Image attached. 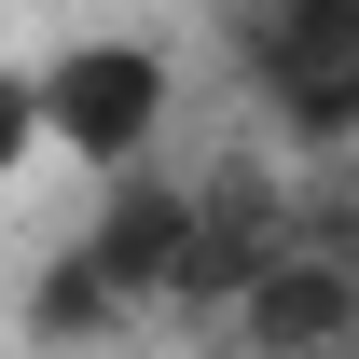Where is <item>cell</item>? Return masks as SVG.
<instances>
[{
	"instance_id": "6da1fadb",
	"label": "cell",
	"mask_w": 359,
	"mask_h": 359,
	"mask_svg": "<svg viewBox=\"0 0 359 359\" xmlns=\"http://www.w3.org/2000/svg\"><path fill=\"white\" fill-rule=\"evenodd\" d=\"M28 125L55 152H83L97 180H125L152 152V125H166V55L152 42H55L28 69Z\"/></svg>"
},
{
	"instance_id": "7a4b0ae2",
	"label": "cell",
	"mask_w": 359,
	"mask_h": 359,
	"mask_svg": "<svg viewBox=\"0 0 359 359\" xmlns=\"http://www.w3.org/2000/svg\"><path fill=\"white\" fill-rule=\"evenodd\" d=\"M235 318H249V346H263V359H332V346L359 332V290H346V263H332L318 235H290V249L235 290Z\"/></svg>"
},
{
	"instance_id": "3957f363",
	"label": "cell",
	"mask_w": 359,
	"mask_h": 359,
	"mask_svg": "<svg viewBox=\"0 0 359 359\" xmlns=\"http://www.w3.org/2000/svg\"><path fill=\"white\" fill-rule=\"evenodd\" d=\"M28 332H42V346H97V332H125V304H111L83 263H55L42 290H28Z\"/></svg>"
},
{
	"instance_id": "277c9868",
	"label": "cell",
	"mask_w": 359,
	"mask_h": 359,
	"mask_svg": "<svg viewBox=\"0 0 359 359\" xmlns=\"http://www.w3.org/2000/svg\"><path fill=\"white\" fill-rule=\"evenodd\" d=\"M28 138H42V125H28V69H0V180H14V152H28Z\"/></svg>"
}]
</instances>
